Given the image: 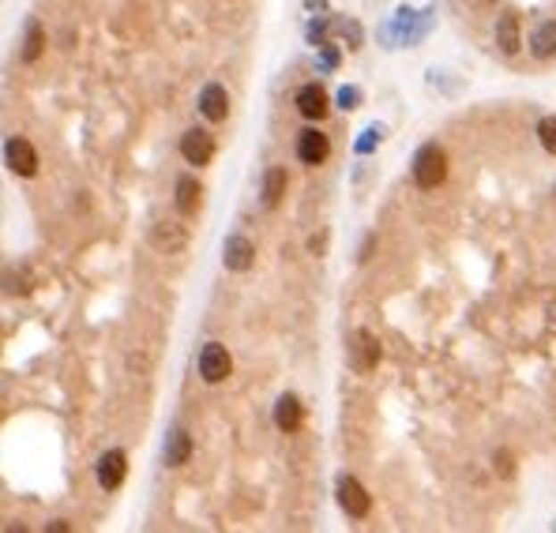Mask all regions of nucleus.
Listing matches in <instances>:
<instances>
[{
    "instance_id": "412c9836",
    "label": "nucleus",
    "mask_w": 556,
    "mask_h": 533,
    "mask_svg": "<svg viewBox=\"0 0 556 533\" xmlns=\"http://www.w3.org/2000/svg\"><path fill=\"white\" fill-rule=\"evenodd\" d=\"M493 466H500V473H504V477L515 473V462H511V454H508V451H496V454H493Z\"/></svg>"
},
{
    "instance_id": "9b49d317",
    "label": "nucleus",
    "mask_w": 556,
    "mask_h": 533,
    "mask_svg": "<svg viewBox=\"0 0 556 533\" xmlns=\"http://www.w3.org/2000/svg\"><path fill=\"white\" fill-rule=\"evenodd\" d=\"M200 113L207 121H226L229 117V95H226L222 83H207L200 90Z\"/></svg>"
},
{
    "instance_id": "a211bd4d",
    "label": "nucleus",
    "mask_w": 556,
    "mask_h": 533,
    "mask_svg": "<svg viewBox=\"0 0 556 533\" xmlns=\"http://www.w3.org/2000/svg\"><path fill=\"white\" fill-rule=\"evenodd\" d=\"M42 49H46V30H42V23L30 20V23H27V38H23V53H20L23 64H34V61H38Z\"/></svg>"
},
{
    "instance_id": "39448f33",
    "label": "nucleus",
    "mask_w": 556,
    "mask_h": 533,
    "mask_svg": "<svg viewBox=\"0 0 556 533\" xmlns=\"http://www.w3.org/2000/svg\"><path fill=\"white\" fill-rule=\"evenodd\" d=\"M181 154L192 165H211L214 162V136L207 132V128H188V132L181 136Z\"/></svg>"
},
{
    "instance_id": "f03ea898",
    "label": "nucleus",
    "mask_w": 556,
    "mask_h": 533,
    "mask_svg": "<svg viewBox=\"0 0 556 533\" xmlns=\"http://www.w3.org/2000/svg\"><path fill=\"white\" fill-rule=\"evenodd\" d=\"M335 500H338V507L350 514V519H369V511H372L369 488L357 481V477H350V473H343V477L335 481Z\"/></svg>"
},
{
    "instance_id": "ddd939ff",
    "label": "nucleus",
    "mask_w": 556,
    "mask_h": 533,
    "mask_svg": "<svg viewBox=\"0 0 556 533\" xmlns=\"http://www.w3.org/2000/svg\"><path fill=\"white\" fill-rule=\"evenodd\" d=\"M496 46H500V53H508V57H515L519 46H523V34H519V15L515 12H504L496 20Z\"/></svg>"
},
{
    "instance_id": "20e7f679",
    "label": "nucleus",
    "mask_w": 556,
    "mask_h": 533,
    "mask_svg": "<svg viewBox=\"0 0 556 533\" xmlns=\"http://www.w3.org/2000/svg\"><path fill=\"white\" fill-rule=\"evenodd\" d=\"M229 372H233L229 349L219 346V342H207V346L200 349V376H203V383H222Z\"/></svg>"
},
{
    "instance_id": "aec40b11",
    "label": "nucleus",
    "mask_w": 556,
    "mask_h": 533,
    "mask_svg": "<svg viewBox=\"0 0 556 533\" xmlns=\"http://www.w3.org/2000/svg\"><path fill=\"white\" fill-rule=\"evenodd\" d=\"M4 289L12 293V297H23V293H30V274L27 271H20V274L8 271V286Z\"/></svg>"
},
{
    "instance_id": "4468645a",
    "label": "nucleus",
    "mask_w": 556,
    "mask_h": 533,
    "mask_svg": "<svg viewBox=\"0 0 556 533\" xmlns=\"http://www.w3.org/2000/svg\"><path fill=\"white\" fill-rule=\"evenodd\" d=\"M203 204V185L195 177H181L177 180V211H181L185 218H192L195 211H200Z\"/></svg>"
},
{
    "instance_id": "7ed1b4c3",
    "label": "nucleus",
    "mask_w": 556,
    "mask_h": 533,
    "mask_svg": "<svg viewBox=\"0 0 556 533\" xmlns=\"http://www.w3.org/2000/svg\"><path fill=\"white\" fill-rule=\"evenodd\" d=\"M346 361L353 372H372L376 364H380V338L372 335V330H353L350 335V346H346Z\"/></svg>"
},
{
    "instance_id": "2eb2a0df",
    "label": "nucleus",
    "mask_w": 556,
    "mask_h": 533,
    "mask_svg": "<svg viewBox=\"0 0 556 533\" xmlns=\"http://www.w3.org/2000/svg\"><path fill=\"white\" fill-rule=\"evenodd\" d=\"M530 53H534V57H542V61H552L556 57V20H545V23L534 27Z\"/></svg>"
},
{
    "instance_id": "6ab92c4d",
    "label": "nucleus",
    "mask_w": 556,
    "mask_h": 533,
    "mask_svg": "<svg viewBox=\"0 0 556 533\" xmlns=\"http://www.w3.org/2000/svg\"><path fill=\"white\" fill-rule=\"evenodd\" d=\"M537 139H542V146L549 154H556V117H545L537 124Z\"/></svg>"
},
{
    "instance_id": "f8f14e48",
    "label": "nucleus",
    "mask_w": 556,
    "mask_h": 533,
    "mask_svg": "<svg viewBox=\"0 0 556 533\" xmlns=\"http://www.w3.org/2000/svg\"><path fill=\"white\" fill-rule=\"evenodd\" d=\"M275 425H278V432H297L301 429V421H304V410H301V398L297 395H282L278 402H275Z\"/></svg>"
},
{
    "instance_id": "dca6fc26",
    "label": "nucleus",
    "mask_w": 556,
    "mask_h": 533,
    "mask_svg": "<svg viewBox=\"0 0 556 533\" xmlns=\"http://www.w3.org/2000/svg\"><path fill=\"white\" fill-rule=\"evenodd\" d=\"M286 185H290V177H286V170H278V165H275V170H267L263 173V207H278L282 204V199H286Z\"/></svg>"
},
{
    "instance_id": "6e6552de",
    "label": "nucleus",
    "mask_w": 556,
    "mask_h": 533,
    "mask_svg": "<svg viewBox=\"0 0 556 533\" xmlns=\"http://www.w3.org/2000/svg\"><path fill=\"white\" fill-rule=\"evenodd\" d=\"M124 477H129V454L124 451H105L98 458V485L105 492H113L124 485Z\"/></svg>"
},
{
    "instance_id": "9d476101",
    "label": "nucleus",
    "mask_w": 556,
    "mask_h": 533,
    "mask_svg": "<svg viewBox=\"0 0 556 533\" xmlns=\"http://www.w3.org/2000/svg\"><path fill=\"white\" fill-rule=\"evenodd\" d=\"M297 113L304 121H324L328 117V90L319 83H309L297 90Z\"/></svg>"
},
{
    "instance_id": "1a4fd4ad",
    "label": "nucleus",
    "mask_w": 556,
    "mask_h": 533,
    "mask_svg": "<svg viewBox=\"0 0 556 533\" xmlns=\"http://www.w3.org/2000/svg\"><path fill=\"white\" fill-rule=\"evenodd\" d=\"M331 154V143L324 132H316V128H304V132L297 136V158L304 165H319V162H328Z\"/></svg>"
},
{
    "instance_id": "f257e3e1",
    "label": "nucleus",
    "mask_w": 556,
    "mask_h": 533,
    "mask_svg": "<svg viewBox=\"0 0 556 533\" xmlns=\"http://www.w3.org/2000/svg\"><path fill=\"white\" fill-rule=\"evenodd\" d=\"M414 180H418V188H425V192L440 188L447 180V154L440 151L436 143H425L421 151L414 154Z\"/></svg>"
},
{
    "instance_id": "4be33fe9",
    "label": "nucleus",
    "mask_w": 556,
    "mask_h": 533,
    "mask_svg": "<svg viewBox=\"0 0 556 533\" xmlns=\"http://www.w3.org/2000/svg\"><path fill=\"white\" fill-rule=\"evenodd\" d=\"M338 105H343V109H353V105H357V90H343V95H338Z\"/></svg>"
},
{
    "instance_id": "423d86ee",
    "label": "nucleus",
    "mask_w": 556,
    "mask_h": 533,
    "mask_svg": "<svg viewBox=\"0 0 556 533\" xmlns=\"http://www.w3.org/2000/svg\"><path fill=\"white\" fill-rule=\"evenodd\" d=\"M4 158H8V170H12L15 177H34V173H38V151H34V146H30L23 136L8 139Z\"/></svg>"
},
{
    "instance_id": "f3484780",
    "label": "nucleus",
    "mask_w": 556,
    "mask_h": 533,
    "mask_svg": "<svg viewBox=\"0 0 556 533\" xmlns=\"http://www.w3.org/2000/svg\"><path fill=\"white\" fill-rule=\"evenodd\" d=\"M188 454H192V436L185 429H173L166 444V466H185Z\"/></svg>"
},
{
    "instance_id": "0eeeda50",
    "label": "nucleus",
    "mask_w": 556,
    "mask_h": 533,
    "mask_svg": "<svg viewBox=\"0 0 556 533\" xmlns=\"http://www.w3.org/2000/svg\"><path fill=\"white\" fill-rule=\"evenodd\" d=\"M222 263H226V271H233V274H245V271H253V263H256V245L248 241V237H229L226 241V248H222Z\"/></svg>"
}]
</instances>
